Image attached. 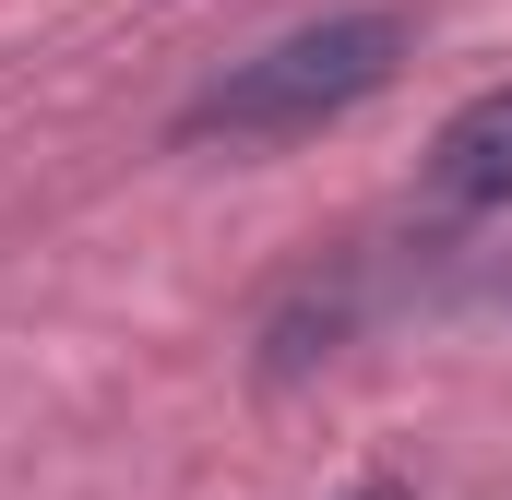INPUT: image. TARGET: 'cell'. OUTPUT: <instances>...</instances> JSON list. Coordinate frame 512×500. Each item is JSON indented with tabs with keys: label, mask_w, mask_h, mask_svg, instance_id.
Wrapping results in <instances>:
<instances>
[{
	"label": "cell",
	"mask_w": 512,
	"mask_h": 500,
	"mask_svg": "<svg viewBox=\"0 0 512 500\" xmlns=\"http://www.w3.org/2000/svg\"><path fill=\"white\" fill-rule=\"evenodd\" d=\"M393 72H405V12H322V24L274 36L262 60L215 72L179 108V143H298V131L370 108Z\"/></svg>",
	"instance_id": "cell-1"
},
{
	"label": "cell",
	"mask_w": 512,
	"mask_h": 500,
	"mask_svg": "<svg viewBox=\"0 0 512 500\" xmlns=\"http://www.w3.org/2000/svg\"><path fill=\"white\" fill-rule=\"evenodd\" d=\"M429 179H441V203H512V84L441 120V143H429Z\"/></svg>",
	"instance_id": "cell-2"
},
{
	"label": "cell",
	"mask_w": 512,
	"mask_h": 500,
	"mask_svg": "<svg viewBox=\"0 0 512 500\" xmlns=\"http://www.w3.org/2000/svg\"><path fill=\"white\" fill-rule=\"evenodd\" d=\"M358 500H405V489H393V477H382V489H358Z\"/></svg>",
	"instance_id": "cell-3"
}]
</instances>
